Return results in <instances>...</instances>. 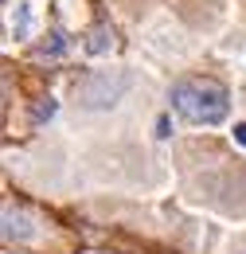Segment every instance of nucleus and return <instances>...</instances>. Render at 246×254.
Segmentation results:
<instances>
[{
  "label": "nucleus",
  "mask_w": 246,
  "mask_h": 254,
  "mask_svg": "<svg viewBox=\"0 0 246 254\" xmlns=\"http://www.w3.org/2000/svg\"><path fill=\"white\" fill-rule=\"evenodd\" d=\"M168 102L191 126H219L231 110V90L211 74H187L180 82H172Z\"/></svg>",
  "instance_id": "1"
},
{
  "label": "nucleus",
  "mask_w": 246,
  "mask_h": 254,
  "mask_svg": "<svg viewBox=\"0 0 246 254\" xmlns=\"http://www.w3.org/2000/svg\"><path fill=\"white\" fill-rule=\"evenodd\" d=\"M125 90H129V74L90 70V74H82V78L74 82V102H78L82 110H110V106L122 102Z\"/></svg>",
  "instance_id": "2"
},
{
  "label": "nucleus",
  "mask_w": 246,
  "mask_h": 254,
  "mask_svg": "<svg viewBox=\"0 0 246 254\" xmlns=\"http://www.w3.org/2000/svg\"><path fill=\"white\" fill-rule=\"evenodd\" d=\"M28 235H31V219L8 203V207H4V239L12 243V239H28Z\"/></svg>",
  "instance_id": "3"
},
{
  "label": "nucleus",
  "mask_w": 246,
  "mask_h": 254,
  "mask_svg": "<svg viewBox=\"0 0 246 254\" xmlns=\"http://www.w3.org/2000/svg\"><path fill=\"white\" fill-rule=\"evenodd\" d=\"M35 55H39V59H59V55H66V39H62L59 28L47 35V43H39V51H35Z\"/></svg>",
  "instance_id": "4"
},
{
  "label": "nucleus",
  "mask_w": 246,
  "mask_h": 254,
  "mask_svg": "<svg viewBox=\"0 0 246 254\" xmlns=\"http://www.w3.org/2000/svg\"><path fill=\"white\" fill-rule=\"evenodd\" d=\"M110 47H114V32H110L106 24H98V28L90 32V43H86V51H90V55H102V51H110Z\"/></svg>",
  "instance_id": "5"
},
{
  "label": "nucleus",
  "mask_w": 246,
  "mask_h": 254,
  "mask_svg": "<svg viewBox=\"0 0 246 254\" xmlns=\"http://www.w3.org/2000/svg\"><path fill=\"white\" fill-rule=\"evenodd\" d=\"M28 32H31V8H28V4H20L16 24H12V35H16V39H28Z\"/></svg>",
  "instance_id": "6"
},
{
  "label": "nucleus",
  "mask_w": 246,
  "mask_h": 254,
  "mask_svg": "<svg viewBox=\"0 0 246 254\" xmlns=\"http://www.w3.org/2000/svg\"><path fill=\"white\" fill-rule=\"evenodd\" d=\"M35 126H43V122H51L55 118V98H39V106H35Z\"/></svg>",
  "instance_id": "7"
},
{
  "label": "nucleus",
  "mask_w": 246,
  "mask_h": 254,
  "mask_svg": "<svg viewBox=\"0 0 246 254\" xmlns=\"http://www.w3.org/2000/svg\"><path fill=\"white\" fill-rule=\"evenodd\" d=\"M156 137H160V141L168 137V114H160V118H156Z\"/></svg>",
  "instance_id": "8"
},
{
  "label": "nucleus",
  "mask_w": 246,
  "mask_h": 254,
  "mask_svg": "<svg viewBox=\"0 0 246 254\" xmlns=\"http://www.w3.org/2000/svg\"><path fill=\"white\" fill-rule=\"evenodd\" d=\"M235 141H239V145H246V122H239V126H235Z\"/></svg>",
  "instance_id": "9"
},
{
  "label": "nucleus",
  "mask_w": 246,
  "mask_h": 254,
  "mask_svg": "<svg viewBox=\"0 0 246 254\" xmlns=\"http://www.w3.org/2000/svg\"><path fill=\"white\" fill-rule=\"evenodd\" d=\"M239 254H246V251H239Z\"/></svg>",
  "instance_id": "10"
}]
</instances>
